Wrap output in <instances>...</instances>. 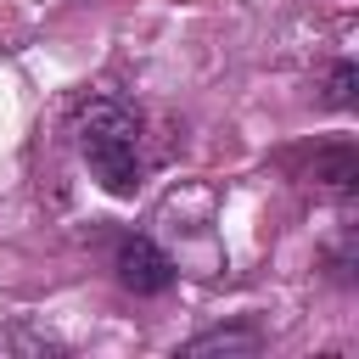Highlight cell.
<instances>
[{"instance_id": "4", "label": "cell", "mask_w": 359, "mask_h": 359, "mask_svg": "<svg viewBox=\"0 0 359 359\" xmlns=\"http://www.w3.org/2000/svg\"><path fill=\"white\" fill-rule=\"evenodd\" d=\"M314 180H325V185H353V180H359V163H353V151H348V146H337V151L314 157Z\"/></svg>"}, {"instance_id": "1", "label": "cell", "mask_w": 359, "mask_h": 359, "mask_svg": "<svg viewBox=\"0 0 359 359\" xmlns=\"http://www.w3.org/2000/svg\"><path fill=\"white\" fill-rule=\"evenodd\" d=\"M73 140H79V157L90 163V174L101 180L107 196H135L140 191V174H146V157H140V112L118 95H90L73 118Z\"/></svg>"}, {"instance_id": "3", "label": "cell", "mask_w": 359, "mask_h": 359, "mask_svg": "<svg viewBox=\"0 0 359 359\" xmlns=\"http://www.w3.org/2000/svg\"><path fill=\"white\" fill-rule=\"evenodd\" d=\"M180 353H191V359H202V353H258V331L252 325H213V331L191 337Z\"/></svg>"}, {"instance_id": "5", "label": "cell", "mask_w": 359, "mask_h": 359, "mask_svg": "<svg viewBox=\"0 0 359 359\" xmlns=\"http://www.w3.org/2000/svg\"><path fill=\"white\" fill-rule=\"evenodd\" d=\"M353 79H359L353 62H337V67H331V84H325V107H337V112L353 107Z\"/></svg>"}, {"instance_id": "2", "label": "cell", "mask_w": 359, "mask_h": 359, "mask_svg": "<svg viewBox=\"0 0 359 359\" xmlns=\"http://www.w3.org/2000/svg\"><path fill=\"white\" fill-rule=\"evenodd\" d=\"M118 280L135 292V297H157L174 286V258L151 241V236H129L118 247Z\"/></svg>"}]
</instances>
